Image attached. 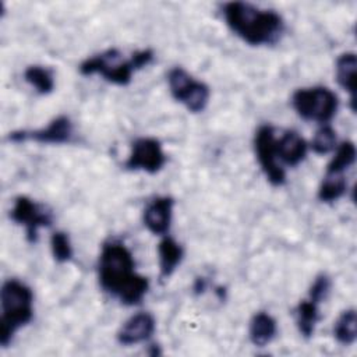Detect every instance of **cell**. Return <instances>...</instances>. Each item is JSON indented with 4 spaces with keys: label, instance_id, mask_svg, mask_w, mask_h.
<instances>
[{
    "label": "cell",
    "instance_id": "cell-1",
    "mask_svg": "<svg viewBox=\"0 0 357 357\" xmlns=\"http://www.w3.org/2000/svg\"><path fill=\"white\" fill-rule=\"evenodd\" d=\"M98 278L107 294L128 307L141 304L149 290L148 278L135 271L131 251L117 240L103 243L98 261Z\"/></svg>",
    "mask_w": 357,
    "mask_h": 357
},
{
    "label": "cell",
    "instance_id": "cell-2",
    "mask_svg": "<svg viewBox=\"0 0 357 357\" xmlns=\"http://www.w3.org/2000/svg\"><path fill=\"white\" fill-rule=\"evenodd\" d=\"M229 29L250 46L276 45L284 33V20L275 10H264L244 1L222 4Z\"/></svg>",
    "mask_w": 357,
    "mask_h": 357
},
{
    "label": "cell",
    "instance_id": "cell-3",
    "mask_svg": "<svg viewBox=\"0 0 357 357\" xmlns=\"http://www.w3.org/2000/svg\"><path fill=\"white\" fill-rule=\"evenodd\" d=\"M153 59L155 54L149 49L137 50L128 59H124L119 49L110 47L102 53L85 59L79 64L78 70L85 77L98 74L110 84L127 86L132 79V74L149 66Z\"/></svg>",
    "mask_w": 357,
    "mask_h": 357
},
{
    "label": "cell",
    "instance_id": "cell-4",
    "mask_svg": "<svg viewBox=\"0 0 357 357\" xmlns=\"http://www.w3.org/2000/svg\"><path fill=\"white\" fill-rule=\"evenodd\" d=\"M0 305V344L7 347L14 335L33 319V291L18 279H7L1 284Z\"/></svg>",
    "mask_w": 357,
    "mask_h": 357
},
{
    "label": "cell",
    "instance_id": "cell-5",
    "mask_svg": "<svg viewBox=\"0 0 357 357\" xmlns=\"http://www.w3.org/2000/svg\"><path fill=\"white\" fill-rule=\"evenodd\" d=\"M294 112L307 121H315L321 126L329 124L339 109L337 95L328 86L317 85L300 88L291 95Z\"/></svg>",
    "mask_w": 357,
    "mask_h": 357
},
{
    "label": "cell",
    "instance_id": "cell-6",
    "mask_svg": "<svg viewBox=\"0 0 357 357\" xmlns=\"http://www.w3.org/2000/svg\"><path fill=\"white\" fill-rule=\"evenodd\" d=\"M170 95L191 113H201L206 109L211 98L209 86L195 79L183 67H173L167 73Z\"/></svg>",
    "mask_w": 357,
    "mask_h": 357
},
{
    "label": "cell",
    "instance_id": "cell-7",
    "mask_svg": "<svg viewBox=\"0 0 357 357\" xmlns=\"http://www.w3.org/2000/svg\"><path fill=\"white\" fill-rule=\"evenodd\" d=\"M254 151L266 180L273 187H282L286 183V172L278 159L276 135L271 124L258 127L254 137Z\"/></svg>",
    "mask_w": 357,
    "mask_h": 357
},
{
    "label": "cell",
    "instance_id": "cell-8",
    "mask_svg": "<svg viewBox=\"0 0 357 357\" xmlns=\"http://www.w3.org/2000/svg\"><path fill=\"white\" fill-rule=\"evenodd\" d=\"M167 162L162 144L152 137L137 138L131 144L130 155L124 162V167L131 172H145L148 174L159 173Z\"/></svg>",
    "mask_w": 357,
    "mask_h": 357
},
{
    "label": "cell",
    "instance_id": "cell-9",
    "mask_svg": "<svg viewBox=\"0 0 357 357\" xmlns=\"http://www.w3.org/2000/svg\"><path fill=\"white\" fill-rule=\"evenodd\" d=\"M10 218L14 223L25 227V237L31 244L38 241L39 229L53 223L52 212L26 195H18L14 199Z\"/></svg>",
    "mask_w": 357,
    "mask_h": 357
},
{
    "label": "cell",
    "instance_id": "cell-10",
    "mask_svg": "<svg viewBox=\"0 0 357 357\" xmlns=\"http://www.w3.org/2000/svg\"><path fill=\"white\" fill-rule=\"evenodd\" d=\"M74 135V124L66 114L54 117L46 127L36 130H18L7 135V139L14 144L38 142V144H68Z\"/></svg>",
    "mask_w": 357,
    "mask_h": 357
},
{
    "label": "cell",
    "instance_id": "cell-11",
    "mask_svg": "<svg viewBox=\"0 0 357 357\" xmlns=\"http://www.w3.org/2000/svg\"><path fill=\"white\" fill-rule=\"evenodd\" d=\"M156 329L155 317L151 312L141 311L131 315L117 331L116 339L121 346H135L148 342Z\"/></svg>",
    "mask_w": 357,
    "mask_h": 357
},
{
    "label": "cell",
    "instance_id": "cell-12",
    "mask_svg": "<svg viewBox=\"0 0 357 357\" xmlns=\"http://www.w3.org/2000/svg\"><path fill=\"white\" fill-rule=\"evenodd\" d=\"M174 199L169 195L153 198L144 209L142 220L145 227L155 236H166L170 230Z\"/></svg>",
    "mask_w": 357,
    "mask_h": 357
},
{
    "label": "cell",
    "instance_id": "cell-13",
    "mask_svg": "<svg viewBox=\"0 0 357 357\" xmlns=\"http://www.w3.org/2000/svg\"><path fill=\"white\" fill-rule=\"evenodd\" d=\"M308 144L294 130H286L279 139H276V153L279 162L294 167L298 166L307 156Z\"/></svg>",
    "mask_w": 357,
    "mask_h": 357
},
{
    "label": "cell",
    "instance_id": "cell-14",
    "mask_svg": "<svg viewBox=\"0 0 357 357\" xmlns=\"http://www.w3.org/2000/svg\"><path fill=\"white\" fill-rule=\"evenodd\" d=\"M158 258H159V272L160 278L166 279L174 273L184 258L183 245L170 237L169 234L162 236L158 244Z\"/></svg>",
    "mask_w": 357,
    "mask_h": 357
},
{
    "label": "cell",
    "instance_id": "cell-15",
    "mask_svg": "<svg viewBox=\"0 0 357 357\" xmlns=\"http://www.w3.org/2000/svg\"><path fill=\"white\" fill-rule=\"evenodd\" d=\"M278 333L276 319L266 311H258L252 315L248 325L250 342L257 347L268 346Z\"/></svg>",
    "mask_w": 357,
    "mask_h": 357
},
{
    "label": "cell",
    "instance_id": "cell-16",
    "mask_svg": "<svg viewBox=\"0 0 357 357\" xmlns=\"http://www.w3.org/2000/svg\"><path fill=\"white\" fill-rule=\"evenodd\" d=\"M356 70H357V56L353 52L342 53L336 59L335 64V75L337 84L350 93V107L356 110V91H354V79H356Z\"/></svg>",
    "mask_w": 357,
    "mask_h": 357
},
{
    "label": "cell",
    "instance_id": "cell-17",
    "mask_svg": "<svg viewBox=\"0 0 357 357\" xmlns=\"http://www.w3.org/2000/svg\"><path fill=\"white\" fill-rule=\"evenodd\" d=\"M319 304L314 303L310 298L301 300L296 307V325L300 335L305 339H310L314 332L315 326L319 321Z\"/></svg>",
    "mask_w": 357,
    "mask_h": 357
},
{
    "label": "cell",
    "instance_id": "cell-18",
    "mask_svg": "<svg viewBox=\"0 0 357 357\" xmlns=\"http://www.w3.org/2000/svg\"><path fill=\"white\" fill-rule=\"evenodd\" d=\"M24 79L40 95L52 93L56 86L53 70L39 64L28 66L24 70Z\"/></svg>",
    "mask_w": 357,
    "mask_h": 357
},
{
    "label": "cell",
    "instance_id": "cell-19",
    "mask_svg": "<svg viewBox=\"0 0 357 357\" xmlns=\"http://www.w3.org/2000/svg\"><path fill=\"white\" fill-rule=\"evenodd\" d=\"M347 191V180L344 174L325 173L318 187L317 197L324 204H332L340 199Z\"/></svg>",
    "mask_w": 357,
    "mask_h": 357
},
{
    "label": "cell",
    "instance_id": "cell-20",
    "mask_svg": "<svg viewBox=\"0 0 357 357\" xmlns=\"http://www.w3.org/2000/svg\"><path fill=\"white\" fill-rule=\"evenodd\" d=\"M333 337L343 346L354 344L357 339V314L354 308L343 311L333 325Z\"/></svg>",
    "mask_w": 357,
    "mask_h": 357
},
{
    "label": "cell",
    "instance_id": "cell-21",
    "mask_svg": "<svg viewBox=\"0 0 357 357\" xmlns=\"http://www.w3.org/2000/svg\"><path fill=\"white\" fill-rule=\"evenodd\" d=\"M333 151H335V155L329 160L325 173L344 174V172L350 169L356 162V156H357L356 145L353 141H343Z\"/></svg>",
    "mask_w": 357,
    "mask_h": 357
},
{
    "label": "cell",
    "instance_id": "cell-22",
    "mask_svg": "<svg viewBox=\"0 0 357 357\" xmlns=\"http://www.w3.org/2000/svg\"><path fill=\"white\" fill-rule=\"evenodd\" d=\"M310 148L317 155H326L336 148V131L329 124L321 126L314 134Z\"/></svg>",
    "mask_w": 357,
    "mask_h": 357
},
{
    "label": "cell",
    "instance_id": "cell-23",
    "mask_svg": "<svg viewBox=\"0 0 357 357\" xmlns=\"http://www.w3.org/2000/svg\"><path fill=\"white\" fill-rule=\"evenodd\" d=\"M50 250L54 261L59 264H66L71 261L74 255L70 236L61 230H57L50 236Z\"/></svg>",
    "mask_w": 357,
    "mask_h": 357
},
{
    "label": "cell",
    "instance_id": "cell-24",
    "mask_svg": "<svg viewBox=\"0 0 357 357\" xmlns=\"http://www.w3.org/2000/svg\"><path fill=\"white\" fill-rule=\"evenodd\" d=\"M331 287H332L331 278L326 273H319L315 276V279L310 286L308 298L317 304H321L328 297Z\"/></svg>",
    "mask_w": 357,
    "mask_h": 357
},
{
    "label": "cell",
    "instance_id": "cell-25",
    "mask_svg": "<svg viewBox=\"0 0 357 357\" xmlns=\"http://www.w3.org/2000/svg\"><path fill=\"white\" fill-rule=\"evenodd\" d=\"M206 289H208V280L202 276L195 278V280L192 283V291L195 294H204L206 291Z\"/></svg>",
    "mask_w": 357,
    "mask_h": 357
}]
</instances>
